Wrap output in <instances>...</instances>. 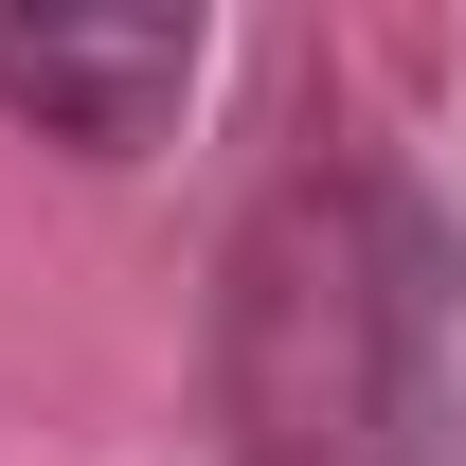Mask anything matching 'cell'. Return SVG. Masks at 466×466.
<instances>
[{
	"mask_svg": "<svg viewBox=\"0 0 466 466\" xmlns=\"http://www.w3.org/2000/svg\"><path fill=\"white\" fill-rule=\"evenodd\" d=\"M233 466H466V216L395 162L288 179L216 288Z\"/></svg>",
	"mask_w": 466,
	"mask_h": 466,
	"instance_id": "6da1fadb",
	"label": "cell"
},
{
	"mask_svg": "<svg viewBox=\"0 0 466 466\" xmlns=\"http://www.w3.org/2000/svg\"><path fill=\"white\" fill-rule=\"evenodd\" d=\"M0 108L72 162H144L198 108V18L179 0H0Z\"/></svg>",
	"mask_w": 466,
	"mask_h": 466,
	"instance_id": "7a4b0ae2",
	"label": "cell"
}]
</instances>
